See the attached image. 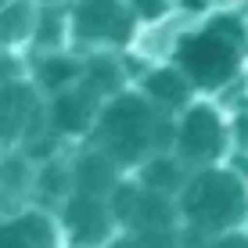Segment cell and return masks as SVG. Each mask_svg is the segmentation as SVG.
Returning a JSON list of instances; mask_svg holds the SVG:
<instances>
[{
  "instance_id": "cell-15",
  "label": "cell",
  "mask_w": 248,
  "mask_h": 248,
  "mask_svg": "<svg viewBox=\"0 0 248 248\" xmlns=\"http://www.w3.org/2000/svg\"><path fill=\"white\" fill-rule=\"evenodd\" d=\"M76 76H79V68H76V62H68V58H47V62L40 65V83L50 87V90L72 83Z\"/></svg>"
},
{
  "instance_id": "cell-9",
  "label": "cell",
  "mask_w": 248,
  "mask_h": 248,
  "mask_svg": "<svg viewBox=\"0 0 248 248\" xmlns=\"http://www.w3.org/2000/svg\"><path fill=\"white\" fill-rule=\"evenodd\" d=\"M76 194H90V198H108L119 191V166L105 151H90L72 166Z\"/></svg>"
},
{
  "instance_id": "cell-6",
  "label": "cell",
  "mask_w": 248,
  "mask_h": 248,
  "mask_svg": "<svg viewBox=\"0 0 248 248\" xmlns=\"http://www.w3.org/2000/svg\"><path fill=\"white\" fill-rule=\"evenodd\" d=\"M115 212L105 198H90V194H72L65 202V227L72 241L79 248H97L112 237Z\"/></svg>"
},
{
  "instance_id": "cell-2",
  "label": "cell",
  "mask_w": 248,
  "mask_h": 248,
  "mask_svg": "<svg viewBox=\"0 0 248 248\" xmlns=\"http://www.w3.org/2000/svg\"><path fill=\"white\" fill-rule=\"evenodd\" d=\"M180 212L198 234H234V227L248 216V187L230 169H202L184 187Z\"/></svg>"
},
{
  "instance_id": "cell-5",
  "label": "cell",
  "mask_w": 248,
  "mask_h": 248,
  "mask_svg": "<svg viewBox=\"0 0 248 248\" xmlns=\"http://www.w3.org/2000/svg\"><path fill=\"white\" fill-rule=\"evenodd\" d=\"M112 212H115V219L137 227V234L173 230V205H169V198L148 191V187H119L112 194Z\"/></svg>"
},
{
  "instance_id": "cell-4",
  "label": "cell",
  "mask_w": 248,
  "mask_h": 248,
  "mask_svg": "<svg viewBox=\"0 0 248 248\" xmlns=\"http://www.w3.org/2000/svg\"><path fill=\"white\" fill-rule=\"evenodd\" d=\"M176 151H180L184 162H194V166H209L223 155L227 148V130L219 123V115L205 105L187 108L180 126H176Z\"/></svg>"
},
{
  "instance_id": "cell-21",
  "label": "cell",
  "mask_w": 248,
  "mask_h": 248,
  "mask_svg": "<svg viewBox=\"0 0 248 248\" xmlns=\"http://www.w3.org/2000/svg\"><path fill=\"white\" fill-rule=\"evenodd\" d=\"M7 76H11V65H7V62H4V58H0V83H4V79H7Z\"/></svg>"
},
{
  "instance_id": "cell-1",
  "label": "cell",
  "mask_w": 248,
  "mask_h": 248,
  "mask_svg": "<svg viewBox=\"0 0 248 248\" xmlns=\"http://www.w3.org/2000/svg\"><path fill=\"white\" fill-rule=\"evenodd\" d=\"M169 126L158 115V108L144 97H115L112 105L97 119V140L101 151L115 162V166H137L148 158V151L162 148L169 140Z\"/></svg>"
},
{
  "instance_id": "cell-17",
  "label": "cell",
  "mask_w": 248,
  "mask_h": 248,
  "mask_svg": "<svg viewBox=\"0 0 248 248\" xmlns=\"http://www.w3.org/2000/svg\"><path fill=\"white\" fill-rule=\"evenodd\" d=\"M25 22H29V7L25 4H15L0 15V44H11L25 32Z\"/></svg>"
},
{
  "instance_id": "cell-12",
  "label": "cell",
  "mask_w": 248,
  "mask_h": 248,
  "mask_svg": "<svg viewBox=\"0 0 248 248\" xmlns=\"http://www.w3.org/2000/svg\"><path fill=\"white\" fill-rule=\"evenodd\" d=\"M148 97L155 108H184L191 101V79L176 68H162L148 76Z\"/></svg>"
},
{
  "instance_id": "cell-16",
  "label": "cell",
  "mask_w": 248,
  "mask_h": 248,
  "mask_svg": "<svg viewBox=\"0 0 248 248\" xmlns=\"http://www.w3.org/2000/svg\"><path fill=\"white\" fill-rule=\"evenodd\" d=\"M76 187L72 180V166H65V162H47L44 173H40V191L47 194H68Z\"/></svg>"
},
{
  "instance_id": "cell-7",
  "label": "cell",
  "mask_w": 248,
  "mask_h": 248,
  "mask_svg": "<svg viewBox=\"0 0 248 248\" xmlns=\"http://www.w3.org/2000/svg\"><path fill=\"white\" fill-rule=\"evenodd\" d=\"M76 29H79V36L90 40H119L123 44L130 36V18L115 0H87L76 15Z\"/></svg>"
},
{
  "instance_id": "cell-20",
  "label": "cell",
  "mask_w": 248,
  "mask_h": 248,
  "mask_svg": "<svg viewBox=\"0 0 248 248\" xmlns=\"http://www.w3.org/2000/svg\"><path fill=\"white\" fill-rule=\"evenodd\" d=\"M58 22H62V15H47V22L40 25V40L54 44V36H58Z\"/></svg>"
},
{
  "instance_id": "cell-8",
  "label": "cell",
  "mask_w": 248,
  "mask_h": 248,
  "mask_svg": "<svg viewBox=\"0 0 248 248\" xmlns=\"http://www.w3.org/2000/svg\"><path fill=\"white\" fill-rule=\"evenodd\" d=\"M0 248H58L54 223L44 212H22L0 223Z\"/></svg>"
},
{
  "instance_id": "cell-14",
  "label": "cell",
  "mask_w": 248,
  "mask_h": 248,
  "mask_svg": "<svg viewBox=\"0 0 248 248\" xmlns=\"http://www.w3.org/2000/svg\"><path fill=\"white\" fill-rule=\"evenodd\" d=\"M119 87V68L112 62H93L87 68V79H83V90H90L93 97H105V93H112Z\"/></svg>"
},
{
  "instance_id": "cell-3",
  "label": "cell",
  "mask_w": 248,
  "mask_h": 248,
  "mask_svg": "<svg viewBox=\"0 0 248 248\" xmlns=\"http://www.w3.org/2000/svg\"><path fill=\"white\" fill-rule=\"evenodd\" d=\"M245 54V29L234 18H219L212 29L187 36L176 50V65L191 79V87L216 90L234 79Z\"/></svg>"
},
{
  "instance_id": "cell-18",
  "label": "cell",
  "mask_w": 248,
  "mask_h": 248,
  "mask_svg": "<svg viewBox=\"0 0 248 248\" xmlns=\"http://www.w3.org/2000/svg\"><path fill=\"white\" fill-rule=\"evenodd\" d=\"M209 248H248V234H241V230H234V234H223L216 237Z\"/></svg>"
},
{
  "instance_id": "cell-13",
  "label": "cell",
  "mask_w": 248,
  "mask_h": 248,
  "mask_svg": "<svg viewBox=\"0 0 248 248\" xmlns=\"http://www.w3.org/2000/svg\"><path fill=\"white\" fill-rule=\"evenodd\" d=\"M140 187H148V191L169 198L173 191H184V187H187V184H184V166H180V162H173V158H166V155L144 162V169H140Z\"/></svg>"
},
{
  "instance_id": "cell-19",
  "label": "cell",
  "mask_w": 248,
  "mask_h": 248,
  "mask_svg": "<svg viewBox=\"0 0 248 248\" xmlns=\"http://www.w3.org/2000/svg\"><path fill=\"white\" fill-rule=\"evenodd\" d=\"M137 7H140V15H148V18H158L162 11H166V0H133Z\"/></svg>"
},
{
  "instance_id": "cell-10",
  "label": "cell",
  "mask_w": 248,
  "mask_h": 248,
  "mask_svg": "<svg viewBox=\"0 0 248 248\" xmlns=\"http://www.w3.org/2000/svg\"><path fill=\"white\" fill-rule=\"evenodd\" d=\"M97 115V97L90 90H65L50 105V123L58 133H83Z\"/></svg>"
},
{
  "instance_id": "cell-11",
  "label": "cell",
  "mask_w": 248,
  "mask_h": 248,
  "mask_svg": "<svg viewBox=\"0 0 248 248\" xmlns=\"http://www.w3.org/2000/svg\"><path fill=\"white\" fill-rule=\"evenodd\" d=\"M36 112V97L29 87H0V140H11L25 130L29 115Z\"/></svg>"
}]
</instances>
